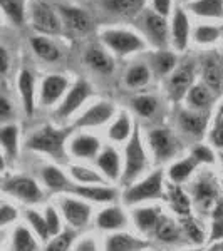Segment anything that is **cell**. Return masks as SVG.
<instances>
[{
    "label": "cell",
    "mask_w": 223,
    "mask_h": 251,
    "mask_svg": "<svg viewBox=\"0 0 223 251\" xmlns=\"http://www.w3.org/2000/svg\"><path fill=\"white\" fill-rule=\"evenodd\" d=\"M212 97H213L212 91L205 84H196L188 92V100L195 109H205L206 106H210Z\"/></svg>",
    "instance_id": "36"
},
{
    "label": "cell",
    "mask_w": 223,
    "mask_h": 251,
    "mask_svg": "<svg viewBox=\"0 0 223 251\" xmlns=\"http://www.w3.org/2000/svg\"><path fill=\"white\" fill-rule=\"evenodd\" d=\"M171 37H173V46L176 47V50H185L188 46L190 39V22L186 14L181 9H176L175 15H173L171 22Z\"/></svg>",
    "instance_id": "19"
},
{
    "label": "cell",
    "mask_w": 223,
    "mask_h": 251,
    "mask_svg": "<svg viewBox=\"0 0 223 251\" xmlns=\"http://www.w3.org/2000/svg\"><path fill=\"white\" fill-rule=\"evenodd\" d=\"M212 143L217 146V148H223V119L222 117L218 119L217 126H215L212 131Z\"/></svg>",
    "instance_id": "51"
},
{
    "label": "cell",
    "mask_w": 223,
    "mask_h": 251,
    "mask_svg": "<svg viewBox=\"0 0 223 251\" xmlns=\"http://www.w3.org/2000/svg\"><path fill=\"white\" fill-rule=\"evenodd\" d=\"M144 0H109V9L119 15H135L141 10Z\"/></svg>",
    "instance_id": "39"
},
{
    "label": "cell",
    "mask_w": 223,
    "mask_h": 251,
    "mask_svg": "<svg viewBox=\"0 0 223 251\" xmlns=\"http://www.w3.org/2000/svg\"><path fill=\"white\" fill-rule=\"evenodd\" d=\"M91 96V86L86 80H78V82L72 86L69 91V94L64 97L62 104L57 109V116L60 119H66V117L72 116L78 109L86 102V99Z\"/></svg>",
    "instance_id": "7"
},
{
    "label": "cell",
    "mask_w": 223,
    "mask_h": 251,
    "mask_svg": "<svg viewBox=\"0 0 223 251\" xmlns=\"http://www.w3.org/2000/svg\"><path fill=\"white\" fill-rule=\"evenodd\" d=\"M181 233H183V228L168 216H161V220L158 221V225L155 228V234H156L158 240L163 241V243H168V245L180 241Z\"/></svg>",
    "instance_id": "24"
},
{
    "label": "cell",
    "mask_w": 223,
    "mask_h": 251,
    "mask_svg": "<svg viewBox=\"0 0 223 251\" xmlns=\"http://www.w3.org/2000/svg\"><path fill=\"white\" fill-rule=\"evenodd\" d=\"M148 248H151V243L128 233H112L104 245V251H144Z\"/></svg>",
    "instance_id": "11"
},
{
    "label": "cell",
    "mask_w": 223,
    "mask_h": 251,
    "mask_svg": "<svg viewBox=\"0 0 223 251\" xmlns=\"http://www.w3.org/2000/svg\"><path fill=\"white\" fill-rule=\"evenodd\" d=\"M146 29H148L149 35L160 44H165L168 39V24L163 15L156 14V12H149L146 15Z\"/></svg>",
    "instance_id": "30"
},
{
    "label": "cell",
    "mask_w": 223,
    "mask_h": 251,
    "mask_svg": "<svg viewBox=\"0 0 223 251\" xmlns=\"http://www.w3.org/2000/svg\"><path fill=\"white\" fill-rule=\"evenodd\" d=\"M60 209H62L66 221L72 228H84L91 220V206L84 203V201L64 198L60 201Z\"/></svg>",
    "instance_id": "8"
},
{
    "label": "cell",
    "mask_w": 223,
    "mask_h": 251,
    "mask_svg": "<svg viewBox=\"0 0 223 251\" xmlns=\"http://www.w3.org/2000/svg\"><path fill=\"white\" fill-rule=\"evenodd\" d=\"M101 143L99 139L89 134H79L72 137L69 143V152L76 157H83V159H89V157L99 156Z\"/></svg>",
    "instance_id": "15"
},
{
    "label": "cell",
    "mask_w": 223,
    "mask_h": 251,
    "mask_svg": "<svg viewBox=\"0 0 223 251\" xmlns=\"http://www.w3.org/2000/svg\"><path fill=\"white\" fill-rule=\"evenodd\" d=\"M223 238V200H220L217 203V206L213 208V228L212 234H210V240L217 241Z\"/></svg>",
    "instance_id": "46"
},
{
    "label": "cell",
    "mask_w": 223,
    "mask_h": 251,
    "mask_svg": "<svg viewBox=\"0 0 223 251\" xmlns=\"http://www.w3.org/2000/svg\"><path fill=\"white\" fill-rule=\"evenodd\" d=\"M74 251H97V245L91 236H87V238H84L78 246H76Z\"/></svg>",
    "instance_id": "53"
},
{
    "label": "cell",
    "mask_w": 223,
    "mask_h": 251,
    "mask_svg": "<svg viewBox=\"0 0 223 251\" xmlns=\"http://www.w3.org/2000/svg\"><path fill=\"white\" fill-rule=\"evenodd\" d=\"M198 164H200V163H198L196 157H193V156L178 161V163L169 166V169H168L169 179H171L175 184L183 183L185 179H188V177L192 176V173L195 171V168H196Z\"/></svg>",
    "instance_id": "28"
},
{
    "label": "cell",
    "mask_w": 223,
    "mask_h": 251,
    "mask_svg": "<svg viewBox=\"0 0 223 251\" xmlns=\"http://www.w3.org/2000/svg\"><path fill=\"white\" fill-rule=\"evenodd\" d=\"M72 179L78 181L83 186H91V184H104V177L94 169H89L86 166H71L69 168Z\"/></svg>",
    "instance_id": "34"
},
{
    "label": "cell",
    "mask_w": 223,
    "mask_h": 251,
    "mask_svg": "<svg viewBox=\"0 0 223 251\" xmlns=\"http://www.w3.org/2000/svg\"><path fill=\"white\" fill-rule=\"evenodd\" d=\"M169 203L171 208L178 216L186 218L190 216V209H192V201H190L188 194L181 189L180 184H171L169 186Z\"/></svg>",
    "instance_id": "29"
},
{
    "label": "cell",
    "mask_w": 223,
    "mask_h": 251,
    "mask_svg": "<svg viewBox=\"0 0 223 251\" xmlns=\"http://www.w3.org/2000/svg\"><path fill=\"white\" fill-rule=\"evenodd\" d=\"M193 200L196 203L198 209L201 211H210L218 203V191L217 186L210 177H200L193 186Z\"/></svg>",
    "instance_id": "9"
},
{
    "label": "cell",
    "mask_w": 223,
    "mask_h": 251,
    "mask_svg": "<svg viewBox=\"0 0 223 251\" xmlns=\"http://www.w3.org/2000/svg\"><path fill=\"white\" fill-rule=\"evenodd\" d=\"M192 156L196 157V161H198V163H201V164H212L215 161V156H213L212 149L206 148V146H198V148H195Z\"/></svg>",
    "instance_id": "49"
},
{
    "label": "cell",
    "mask_w": 223,
    "mask_h": 251,
    "mask_svg": "<svg viewBox=\"0 0 223 251\" xmlns=\"http://www.w3.org/2000/svg\"><path fill=\"white\" fill-rule=\"evenodd\" d=\"M153 5H155L156 14L166 17L169 14V10H171V0H153Z\"/></svg>",
    "instance_id": "52"
},
{
    "label": "cell",
    "mask_w": 223,
    "mask_h": 251,
    "mask_svg": "<svg viewBox=\"0 0 223 251\" xmlns=\"http://www.w3.org/2000/svg\"><path fill=\"white\" fill-rule=\"evenodd\" d=\"M0 116H2V119H9L12 116V106L5 96H2V99H0Z\"/></svg>",
    "instance_id": "54"
},
{
    "label": "cell",
    "mask_w": 223,
    "mask_h": 251,
    "mask_svg": "<svg viewBox=\"0 0 223 251\" xmlns=\"http://www.w3.org/2000/svg\"><path fill=\"white\" fill-rule=\"evenodd\" d=\"M42 179L44 184L51 191H66V189H69V186H71L67 176L60 171L57 166H46L42 169Z\"/></svg>",
    "instance_id": "27"
},
{
    "label": "cell",
    "mask_w": 223,
    "mask_h": 251,
    "mask_svg": "<svg viewBox=\"0 0 223 251\" xmlns=\"http://www.w3.org/2000/svg\"><path fill=\"white\" fill-rule=\"evenodd\" d=\"M203 80H205V86L212 92H222L223 91L222 62L215 60L213 57L206 59L203 62Z\"/></svg>",
    "instance_id": "23"
},
{
    "label": "cell",
    "mask_w": 223,
    "mask_h": 251,
    "mask_svg": "<svg viewBox=\"0 0 223 251\" xmlns=\"http://www.w3.org/2000/svg\"><path fill=\"white\" fill-rule=\"evenodd\" d=\"M86 62L94 69V71L103 72V74H109V72H112V67H114L112 59L109 57L106 52L101 50V49H97V47H92L87 50Z\"/></svg>",
    "instance_id": "32"
},
{
    "label": "cell",
    "mask_w": 223,
    "mask_h": 251,
    "mask_svg": "<svg viewBox=\"0 0 223 251\" xmlns=\"http://www.w3.org/2000/svg\"><path fill=\"white\" fill-rule=\"evenodd\" d=\"M133 106L138 111V114L144 117H151L158 109V100L153 96H139L133 100Z\"/></svg>",
    "instance_id": "45"
},
{
    "label": "cell",
    "mask_w": 223,
    "mask_h": 251,
    "mask_svg": "<svg viewBox=\"0 0 223 251\" xmlns=\"http://www.w3.org/2000/svg\"><path fill=\"white\" fill-rule=\"evenodd\" d=\"M192 84H193V66L192 64H186V66L176 69L171 77H169L168 80L169 96L175 100L181 99V97L190 92Z\"/></svg>",
    "instance_id": "13"
},
{
    "label": "cell",
    "mask_w": 223,
    "mask_h": 251,
    "mask_svg": "<svg viewBox=\"0 0 223 251\" xmlns=\"http://www.w3.org/2000/svg\"><path fill=\"white\" fill-rule=\"evenodd\" d=\"M124 157H126V161H124V171L121 179H123L124 184H129L148 168V156H146L143 141H141L138 129H135L131 139L128 141Z\"/></svg>",
    "instance_id": "2"
},
{
    "label": "cell",
    "mask_w": 223,
    "mask_h": 251,
    "mask_svg": "<svg viewBox=\"0 0 223 251\" xmlns=\"http://www.w3.org/2000/svg\"><path fill=\"white\" fill-rule=\"evenodd\" d=\"M149 146L158 159L166 161L176 154V139L168 129H155L149 134Z\"/></svg>",
    "instance_id": "10"
},
{
    "label": "cell",
    "mask_w": 223,
    "mask_h": 251,
    "mask_svg": "<svg viewBox=\"0 0 223 251\" xmlns=\"http://www.w3.org/2000/svg\"><path fill=\"white\" fill-rule=\"evenodd\" d=\"M192 251H201V250H192Z\"/></svg>",
    "instance_id": "58"
},
{
    "label": "cell",
    "mask_w": 223,
    "mask_h": 251,
    "mask_svg": "<svg viewBox=\"0 0 223 251\" xmlns=\"http://www.w3.org/2000/svg\"><path fill=\"white\" fill-rule=\"evenodd\" d=\"M72 193L84 198V200L94 201V203H112L117 196V193L112 188H108V186H94V184L74 186Z\"/></svg>",
    "instance_id": "18"
},
{
    "label": "cell",
    "mask_w": 223,
    "mask_h": 251,
    "mask_svg": "<svg viewBox=\"0 0 223 251\" xmlns=\"http://www.w3.org/2000/svg\"><path fill=\"white\" fill-rule=\"evenodd\" d=\"M14 220H17V209L14 206L2 204V208H0V223H2V226H7Z\"/></svg>",
    "instance_id": "50"
},
{
    "label": "cell",
    "mask_w": 223,
    "mask_h": 251,
    "mask_svg": "<svg viewBox=\"0 0 223 251\" xmlns=\"http://www.w3.org/2000/svg\"><path fill=\"white\" fill-rule=\"evenodd\" d=\"M206 124H208V117L205 114H201V112H195V111H181L180 112L181 129L195 137L203 136Z\"/></svg>",
    "instance_id": "21"
},
{
    "label": "cell",
    "mask_w": 223,
    "mask_h": 251,
    "mask_svg": "<svg viewBox=\"0 0 223 251\" xmlns=\"http://www.w3.org/2000/svg\"><path fill=\"white\" fill-rule=\"evenodd\" d=\"M26 218H27L29 225L32 226V229H34L35 234H37L40 240L47 241L49 238H51V231H49V226H47V223H46V218L40 216V214L37 211H34V209L27 211Z\"/></svg>",
    "instance_id": "40"
},
{
    "label": "cell",
    "mask_w": 223,
    "mask_h": 251,
    "mask_svg": "<svg viewBox=\"0 0 223 251\" xmlns=\"http://www.w3.org/2000/svg\"><path fill=\"white\" fill-rule=\"evenodd\" d=\"M222 30L212 25H200L195 30V40L198 44H212L220 37Z\"/></svg>",
    "instance_id": "47"
},
{
    "label": "cell",
    "mask_w": 223,
    "mask_h": 251,
    "mask_svg": "<svg viewBox=\"0 0 223 251\" xmlns=\"http://www.w3.org/2000/svg\"><path fill=\"white\" fill-rule=\"evenodd\" d=\"M76 238V233L71 231V229H66V231H60L57 236H54L51 241L47 243L46 251H69L72 241Z\"/></svg>",
    "instance_id": "44"
},
{
    "label": "cell",
    "mask_w": 223,
    "mask_h": 251,
    "mask_svg": "<svg viewBox=\"0 0 223 251\" xmlns=\"http://www.w3.org/2000/svg\"><path fill=\"white\" fill-rule=\"evenodd\" d=\"M149 79H151V72H149L148 66H144V64H136V66H133L126 72V77H124L126 84L133 89L148 84Z\"/></svg>",
    "instance_id": "37"
},
{
    "label": "cell",
    "mask_w": 223,
    "mask_h": 251,
    "mask_svg": "<svg viewBox=\"0 0 223 251\" xmlns=\"http://www.w3.org/2000/svg\"><path fill=\"white\" fill-rule=\"evenodd\" d=\"M67 86V79L62 77V75H47L42 82V89H40V100H42L44 106H52V104L57 102Z\"/></svg>",
    "instance_id": "14"
},
{
    "label": "cell",
    "mask_w": 223,
    "mask_h": 251,
    "mask_svg": "<svg viewBox=\"0 0 223 251\" xmlns=\"http://www.w3.org/2000/svg\"><path fill=\"white\" fill-rule=\"evenodd\" d=\"M103 40L109 49H112L121 55L138 52L144 47L143 40L128 30H108L103 34Z\"/></svg>",
    "instance_id": "6"
},
{
    "label": "cell",
    "mask_w": 223,
    "mask_h": 251,
    "mask_svg": "<svg viewBox=\"0 0 223 251\" xmlns=\"http://www.w3.org/2000/svg\"><path fill=\"white\" fill-rule=\"evenodd\" d=\"M12 250L14 251H37V241L26 226H17L12 234Z\"/></svg>",
    "instance_id": "33"
},
{
    "label": "cell",
    "mask_w": 223,
    "mask_h": 251,
    "mask_svg": "<svg viewBox=\"0 0 223 251\" xmlns=\"http://www.w3.org/2000/svg\"><path fill=\"white\" fill-rule=\"evenodd\" d=\"M59 12L62 15L64 22L71 30L79 32V34H84L91 29V19L84 10L81 9H74V7H59Z\"/></svg>",
    "instance_id": "20"
},
{
    "label": "cell",
    "mask_w": 223,
    "mask_h": 251,
    "mask_svg": "<svg viewBox=\"0 0 223 251\" xmlns=\"http://www.w3.org/2000/svg\"><path fill=\"white\" fill-rule=\"evenodd\" d=\"M96 223L101 229H106V231H117V229L126 228L128 218L124 211L117 206H109V208L103 209L96 218Z\"/></svg>",
    "instance_id": "17"
},
{
    "label": "cell",
    "mask_w": 223,
    "mask_h": 251,
    "mask_svg": "<svg viewBox=\"0 0 223 251\" xmlns=\"http://www.w3.org/2000/svg\"><path fill=\"white\" fill-rule=\"evenodd\" d=\"M7 71H9V55H7V49L2 47L0 49V72L5 75Z\"/></svg>",
    "instance_id": "55"
},
{
    "label": "cell",
    "mask_w": 223,
    "mask_h": 251,
    "mask_svg": "<svg viewBox=\"0 0 223 251\" xmlns=\"http://www.w3.org/2000/svg\"><path fill=\"white\" fill-rule=\"evenodd\" d=\"M133 132H131V121H129L128 114H121L117 119L114 121V124L111 126L109 129V137L112 141H126V139H131Z\"/></svg>",
    "instance_id": "38"
},
{
    "label": "cell",
    "mask_w": 223,
    "mask_h": 251,
    "mask_svg": "<svg viewBox=\"0 0 223 251\" xmlns=\"http://www.w3.org/2000/svg\"><path fill=\"white\" fill-rule=\"evenodd\" d=\"M222 159H223V152H222Z\"/></svg>",
    "instance_id": "60"
},
{
    "label": "cell",
    "mask_w": 223,
    "mask_h": 251,
    "mask_svg": "<svg viewBox=\"0 0 223 251\" xmlns=\"http://www.w3.org/2000/svg\"><path fill=\"white\" fill-rule=\"evenodd\" d=\"M44 218H46V223L49 226V231H51V236H57L60 233V220H59V214L56 211L52 206H49L46 208V214H44Z\"/></svg>",
    "instance_id": "48"
},
{
    "label": "cell",
    "mask_w": 223,
    "mask_h": 251,
    "mask_svg": "<svg viewBox=\"0 0 223 251\" xmlns=\"http://www.w3.org/2000/svg\"><path fill=\"white\" fill-rule=\"evenodd\" d=\"M19 92L22 99L24 111L27 114H34L35 109V92H34V75L29 71H22L19 75Z\"/></svg>",
    "instance_id": "22"
},
{
    "label": "cell",
    "mask_w": 223,
    "mask_h": 251,
    "mask_svg": "<svg viewBox=\"0 0 223 251\" xmlns=\"http://www.w3.org/2000/svg\"><path fill=\"white\" fill-rule=\"evenodd\" d=\"M222 35H223V27H222Z\"/></svg>",
    "instance_id": "59"
},
{
    "label": "cell",
    "mask_w": 223,
    "mask_h": 251,
    "mask_svg": "<svg viewBox=\"0 0 223 251\" xmlns=\"http://www.w3.org/2000/svg\"><path fill=\"white\" fill-rule=\"evenodd\" d=\"M112 116H114V106L111 102H97L79 117L76 127H97L106 124Z\"/></svg>",
    "instance_id": "12"
},
{
    "label": "cell",
    "mask_w": 223,
    "mask_h": 251,
    "mask_svg": "<svg viewBox=\"0 0 223 251\" xmlns=\"http://www.w3.org/2000/svg\"><path fill=\"white\" fill-rule=\"evenodd\" d=\"M212 251H223V245H217Z\"/></svg>",
    "instance_id": "56"
},
{
    "label": "cell",
    "mask_w": 223,
    "mask_h": 251,
    "mask_svg": "<svg viewBox=\"0 0 223 251\" xmlns=\"http://www.w3.org/2000/svg\"><path fill=\"white\" fill-rule=\"evenodd\" d=\"M222 71H223V60H222Z\"/></svg>",
    "instance_id": "57"
},
{
    "label": "cell",
    "mask_w": 223,
    "mask_h": 251,
    "mask_svg": "<svg viewBox=\"0 0 223 251\" xmlns=\"http://www.w3.org/2000/svg\"><path fill=\"white\" fill-rule=\"evenodd\" d=\"M190 10L200 17L222 19L223 17V0H195L190 3Z\"/></svg>",
    "instance_id": "26"
},
{
    "label": "cell",
    "mask_w": 223,
    "mask_h": 251,
    "mask_svg": "<svg viewBox=\"0 0 223 251\" xmlns=\"http://www.w3.org/2000/svg\"><path fill=\"white\" fill-rule=\"evenodd\" d=\"M2 189L3 193L10 194V196L17 198L19 201L27 204H37L44 200V193L39 188V184L32 177L27 176L10 177L9 181L3 183Z\"/></svg>",
    "instance_id": "4"
},
{
    "label": "cell",
    "mask_w": 223,
    "mask_h": 251,
    "mask_svg": "<svg viewBox=\"0 0 223 251\" xmlns=\"http://www.w3.org/2000/svg\"><path fill=\"white\" fill-rule=\"evenodd\" d=\"M0 143L5 154L14 159L19 151V127L14 124H7L0 129Z\"/></svg>",
    "instance_id": "31"
},
{
    "label": "cell",
    "mask_w": 223,
    "mask_h": 251,
    "mask_svg": "<svg viewBox=\"0 0 223 251\" xmlns=\"http://www.w3.org/2000/svg\"><path fill=\"white\" fill-rule=\"evenodd\" d=\"M181 228H183V231L186 233V236L193 243H196V245H201V243L205 241L203 229H201V226L198 225V221L195 220V218L192 216L181 218Z\"/></svg>",
    "instance_id": "43"
},
{
    "label": "cell",
    "mask_w": 223,
    "mask_h": 251,
    "mask_svg": "<svg viewBox=\"0 0 223 251\" xmlns=\"http://www.w3.org/2000/svg\"><path fill=\"white\" fill-rule=\"evenodd\" d=\"M69 134H71L69 129H56L52 126H44L29 137L27 148L35 152L49 154L56 161H64L66 159V139Z\"/></svg>",
    "instance_id": "1"
},
{
    "label": "cell",
    "mask_w": 223,
    "mask_h": 251,
    "mask_svg": "<svg viewBox=\"0 0 223 251\" xmlns=\"http://www.w3.org/2000/svg\"><path fill=\"white\" fill-rule=\"evenodd\" d=\"M32 49L35 50V54L39 55L40 59L47 60V62H54V60L59 59L60 52L59 49L47 40L46 37H34L32 39Z\"/></svg>",
    "instance_id": "35"
},
{
    "label": "cell",
    "mask_w": 223,
    "mask_h": 251,
    "mask_svg": "<svg viewBox=\"0 0 223 251\" xmlns=\"http://www.w3.org/2000/svg\"><path fill=\"white\" fill-rule=\"evenodd\" d=\"M97 168L103 171L104 177L111 181H117L121 177V159L119 154L116 152V149L112 148H106L99 152L96 159Z\"/></svg>",
    "instance_id": "16"
},
{
    "label": "cell",
    "mask_w": 223,
    "mask_h": 251,
    "mask_svg": "<svg viewBox=\"0 0 223 251\" xmlns=\"http://www.w3.org/2000/svg\"><path fill=\"white\" fill-rule=\"evenodd\" d=\"M32 10V25L40 34H59L60 32V22L56 15L54 9L47 5L46 2L35 0L30 7Z\"/></svg>",
    "instance_id": "5"
},
{
    "label": "cell",
    "mask_w": 223,
    "mask_h": 251,
    "mask_svg": "<svg viewBox=\"0 0 223 251\" xmlns=\"http://www.w3.org/2000/svg\"><path fill=\"white\" fill-rule=\"evenodd\" d=\"M2 9L5 15L9 17L15 25H22L24 24V3L22 0H0Z\"/></svg>",
    "instance_id": "41"
},
{
    "label": "cell",
    "mask_w": 223,
    "mask_h": 251,
    "mask_svg": "<svg viewBox=\"0 0 223 251\" xmlns=\"http://www.w3.org/2000/svg\"><path fill=\"white\" fill-rule=\"evenodd\" d=\"M161 211L160 208L155 206H148V208H138L135 211V221H136V228L143 233L155 231L158 221L161 220Z\"/></svg>",
    "instance_id": "25"
},
{
    "label": "cell",
    "mask_w": 223,
    "mask_h": 251,
    "mask_svg": "<svg viewBox=\"0 0 223 251\" xmlns=\"http://www.w3.org/2000/svg\"><path fill=\"white\" fill-rule=\"evenodd\" d=\"M163 171H155L144 177L143 181L136 183L135 186L126 189L124 193V203L126 204H136L143 203L148 200H156L163 196Z\"/></svg>",
    "instance_id": "3"
},
{
    "label": "cell",
    "mask_w": 223,
    "mask_h": 251,
    "mask_svg": "<svg viewBox=\"0 0 223 251\" xmlns=\"http://www.w3.org/2000/svg\"><path fill=\"white\" fill-rule=\"evenodd\" d=\"M175 66H176V57L171 52L161 50L153 57V67H155L158 74H168V72H171L175 69Z\"/></svg>",
    "instance_id": "42"
}]
</instances>
